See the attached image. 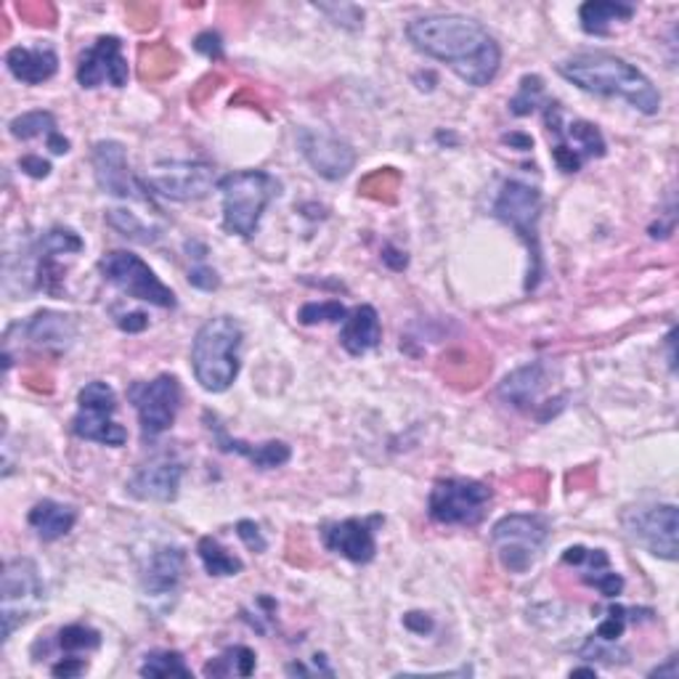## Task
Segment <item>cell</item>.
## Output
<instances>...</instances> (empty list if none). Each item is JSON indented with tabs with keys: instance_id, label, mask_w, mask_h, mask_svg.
Returning <instances> with one entry per match:
<instances>
[{
	"instance_id": "21",
	"label": "cell",
	"mask_w": 679,
	"mask_h": 679,
	"mask_svg": "<svg viewBox=\"0 0 679 679\" xmlns=\"http://www.w3.org/2000/svg\"><path fill=\"white\" fill-rule=\"evenodd\" d=\"M6 67L19 83L24 85H40L45 80H51L59 70V57L57 51L49 45H36V49H27V45H17L6 53Z\"/></svg>"
},
{
	"instance_id": "2",
	"label": "cell",
	"mask_w": 679,
	"mask_h": 679,
	"mask_svg": "<svg viewBox=\"0 0 679 679\" xmlns=\"http://www.w3.org/2000/svg\"><path fill=\"white\" fill-rule=\"evenodd\" d=\"M560 78L574 83L581 91L602 99H624L642 114H658L661 110V93L645 74L629 64L627 59L614 53H576L558 64Z\"/></svg>"
},
{
	"instance_id": "47",
	"label": "cell",
	"mask_w": 679,
	"mask_h": 679,
	"mask_svg": "<svg viewBox=\"0 0 679 679\" xmlns=\"http://www.w3.org/2000/svg\"><path fill=\"white\" fill-rule=\"evenodd\" d=\"M383 261L388 263V266H391L393 271H404V268H406V263H409V261H406V253H401V250L391 247V244L383 250Z\"/></svg>"
},
{
	"instance_id": "36",
	"label": "cell",
	"mask_w": 679,
	"mask_h": 679,
	"mask_svg": "<svg viewBox=\"0 0 679 679\" xmlns=\"http://www.w3.org/2000/svg\"><path fill=\"white\" fill-rule=\"evenodd\" d=\"M348 316L345 305L340 301H324V303H305L301 311H297V322L311 327V324L318 322H343Z\"/></svg>"
},
{
	"instance_id": "9",
	"label": "cell",
	"mask_w": 679,
	"mask_h": 679,
	"mask_svg": "<svg viewBox=\"0 0 679 679\" xmlns=\"http://www.w3.org/2000/svg\"><path fill=\"white\" fill-rule=\"evenodd\" d=\"M99 268L104 280L114 284L122 295L158 305V308H175V292L162 284L160 276L139 255L128 253V250H112L101 257Z\"/></svg>"
},
{
	"instance_id": "24",
	"label": "cell",
	"mask_w": 679,
	"mask_h": 679,
	"mask_svg": "<svg viewBox=\"0 0 679 679\" xmlns=\"http://www.w3.org/2000/svg\"><path fill=\"white\" fill-rule=\"evenodd\" d=\"M213 427V425H210ZM215 444H219L221 452H234L240 454V457H244L250 462V465L257 467V470H274V467H282L287 465L290 457H292V449L287 444H282V440H268V444H247V440H240V438H231L223 427L215 425Z\"/></svg>"
},
{
	"instance_id": "25",
	"label": "cell",
	"mask_w": 679,
	"mask_h": 679,
	"mask_svg": "<svg viewBox=\"0 0 679 679\" xmlns=\"http://www.w3.org/2000/svg\"><path fill=\"white\" fill-rule=\"evenodd\" d=\"M27 337L32 345L43 351H67L74 340V324L70 316L53 314V311H40L24 324Z\"/></svg>"
},
{
	"instance_id": "49",
	"label": "cell",
	"mask_w": 679,
	"mask_h": 679,
	"mask_svg": "<svg viewBox=\"0 0 679 679\" xmlns=\"http://www.w3.org/2000/svg\"><path fill=\"white\" fill-rule=\"evenodd\" d=\"M650 677H669V679H677V656H669L663 667H656L653 671H650Z\"/></svg>"
},
{
	"instance_id": "15",
	"label": "cell",
	"mask_w": 679,
	"mask_h": 679,
	"mask_svg": "<svg viewBox=\"0 0 679 679\" xmlns=\"http://www.w3.org/2000/svg\"><path fill=\"white\" fill-rule=\"evenodd\" d=\"M297 144H301L305 162L327 181L345 179L353 165H356V149L332 131L301 128V131H297Z\"/></svg>"
},
{
	"instance_id": "46",
	"label": "cell",
	"mask_w": 679,
	"mask_h": 679,
	"mask_svg": "<svg viewBox=\"0 0 679 679\" xmlns=\"http://www.w3.org/2000/svg\"><path fill=\"white\" fill-rule=\"evenodd\" d=\"M404 627L409 631H417V635H427V631H433V619L427 614H406L404 616Z\"/></svg>"
},
{
	"instance_id": "45",
	"label": "cell",
	"mask_w": 679,
	"mask_h": 679,
	"mask_svg": "<svg viewBox=\"0 0 679 679\" xmlns=\"http://www.w3.org/2000/svg\"><path fill=\"white\" fill-rule=\"evenodd\" d=\"M118 327L122 332H131V335H135V332H144L149 327V316L146 314H128V316H120L118 318Z\"/></svg>"
},
{
	"instance_id": "16",
	"label": "cell",
	"mask_w": 679,
	"mask_h": 679,
	"mask_svg": "<svg viewBox=\"0 0 679 679\" xmlns=\"http://www.w3.org/2000/svg\"><path fill=\"white\" fill-rule=\"evenodd\" d=\"M93 173H97V183L104 194L120 196V200H139L149 202L146 183L139 181L131 173L128 165V152L120 141H99L93 144L91 152Z\"/></svg>"
},
{
	"instance_id": "8",
	"label": "cell",
	"mask_w": 679,
	"mask_h": 679,
	"mask_svg": "<svg viewBox=\"0 0 679 679\" xmlns=\"http://www.w3.org/2000/svg\"><path fill=\"white\" fill-rule=\"evenodd\" d=\"M491 486L473 478H444L433 486L427 513L440 526H478L491 505Z\"/></svg>"
},
{
	"instance_id": "1",
	"label": "cell",
	"mask_w": 679,
	"mask_h": 679,
	"mask_svg": "<svg viewBox=\"0 0 679 679\" xmlns=\"http://www.w3.org/2000/svg\"><path fill=\"white\" fill-rule=\"evenodd\" d=\"M409 43L425 57L444 61L467 85L494 83L501 67V49L491 32L465 13H427L406 27Z\"/></svg>"
},
{
	"instance_id": "22",
	"label": "cell",
	"mask_w": 679,
	"mask_h": 679,
	"mask_svg": "<svg viewBox=\"0 0 679 679\" xmlns=\"http://www.w3.org/2000/svg\"><path fill=\"white\" fill-rule=\"evenodd\" d=\"M379 340H383V324H379L377 311L372 308V305H356V308L343 318L340 345H343L351 356H364V353L375 351Z\"/></svg>"
},
{
	"instance_id": "27",
	"label": "cell",
	"mask_w": 679,
	"mask_h": 679,
	"mask_svg": "<svg viewBox=\"0 0 679 679\" xmlns=\"http://www.w3.org/2000/svg\"><path fill=\"white\" fill-rule=\"evenodd\" d=\"M631 17H635V6L619 3V0H589L579 9L581 30L597 38H606L614 24L629 22Z\"/></svg>"
},
{
	"instance_id": "11",
	"label": "cell",
	"mask_w": 679,
	"mask_h": 679,
	"mask_svg": "<svg viewBox=\"0 0 679 679\" xmlns=\"http://www.w3.org/2000/svg\"><path fill=\"white\" fill-rule=\"evenodd\" d=\"M545 122L549 133L558 135V146L553 149V160L563 173H579L587 160L606 158L608 146L602 139L600 128L587 120H570L563 125V110L560 104H547Z\"/></svg>"
},
{
	"instance_id": "37",
	"label": "cell",
	"mask_w": 679,
	"mask_h": 679,
	"mask_svg": "<svg viewBox=\"0 0 679 679\" xmlns=\"http://www.w3.org/2000/svg\"><path fill=\"white\" fill-rule=\"evenodd\" d=\"M584 581H587L589 587H595L602 597H608V600H614V597H619L624 592V579L616 574V570H610V566L587 570V574H584Z\"/></svg>"
},
{
	"instance_id": "7",
	"label": "cell",
	"mask_w": 679,
	"mask_h": 679,
	"mask_svg": "<svg viewBox=\"0 0 679 679\" xmlns=\"http://www.w3.org/2000/svg\"><path fill=\"white\" fill-rule=\"evenodd\" d=\"M549 539L547 520L539 515H507L491 531V547L501 568L509 574H526L539 560Z\"/></svg>"
},
{
	"instance_id": "29",
	"label": "cell",
	"mask_w": 679,
	"mask_h": 679,
	"mask_svg": "<svg viewBox=\"0 0 679 679\" xmlns=\"http://www.w3.org/2000/svg\"><path fill=\"white\" fill-rule=\"evenodd\" d=\"M255 667H257V661H255L253 650L244 648V645H236V648H229L226 653L213 658V661L202 669V675L205 677H231V675L253 677Z\"/></svg>"
},
{
	"instance_id": "32",
	"label": "cell",
	"mask_w": 679,
	"mask_h": 679,
	"mask_svg": "<svg viewBox=\"0 0 679 679\" xmlns=\"http://www.w3.org/2000/svg\"><path fill=\"white\" fill-rule=\"evenodd\" d=\"M107 223L118 231V234L125 236V240L139 242V244H154L160 240V229L146 226L144 221L135 219L133 213L128 210H107Z\"/></svg>"
},
{
	"instance_id": "12",
	"label": "cell",
	"mask_w": 679,
	"mask_h": 679,
	"mask_svg": "<svg viewBox=\"0 0 679 679\" xmlns=\"http://www.w3.org/2000/svg\"><path fill=\"white\" fill-rule=\"evenodd\" d=\"M621 526L631 541L661 560H677L679 513L675 505H640L621 515Z\"/></svg>"
},
{
	"instance_id": "10",
	"label": "cell",
	"mask_w": 679,
	"mask_h": 679,
	"mask_svg": "<svg viewBox=\"0 0 679 679\" xmlns=\"http://www.w3.org/2000/svg\"><path fill=\"white\" fill-rule=\"evenodd\" d=\"M114 412H118V396H114L112 385L93 379L78 393V414L72 419V433L101 446H122L128 440V430L114 423Z\"/></svg>"
},
{
	"instance_id": "34",
	"label": "cell",
	"mask_w": 679,
	"mask_h": 679,
	"mask_svg": "<svg viewBox=\"0 0 679 679\" xmlns=\"http://www.w3.org/2000/svg\"><path fill=\"white\" fill-rule=\"evenodd\" d=\"M59 648L67 653H80V650H99L101 635L97 629L85 627V624H70V627L59 629Z\"/></svg>"
},
{
	"instance_id": "20",
	"label": "cell",
	"mask_w": 679,
	"mask_h": 679,
	"mask_svg": "<svg viewBox=\"0 0 679 679\" xmlns=\"http://www.w3.org/2000/svg\"><path fill=\"white\" fill-rule=\"evenodd\" d=\"M183 566H186V553L181 547H162L152 555L141 576L144 592L149 597H168L179 589Z\"/></svg>"
},
{
	"instance_id": "17",
	"label": "cell",
	"mask_w": 679,
	"mask_h": 679,
	"mask_svg": "<svg viewBox=\"0 0 679 679\" xmlns=\"http://www.w3.org/2000/svg\"><path fill=\"white\" fill-rule=\"evenodd\" d=\"M78 83L93 91V88L112 85L122 88L128 83V59L122 57V40L114 36L99 38L97 43L80 57Z\"/></svg>"
},
{
	"instance_id": "4",
	"label": "cell",
	"mask_w": 679,
	"mask_h": 679,
	"mask_svg": "<svg viewBox=\"0 0 679 679\" xmlns=\"http://www.w3.org/2000/svg\"><path fill=\"white\" fill-rule=\"evenodd\" d=\"M223 194V229L250 240L261 226L263 213L282 192V183L266 170H240L219 181Z\"/></svg>"
},
{
	"instance_id": "42",
	"label": "cell",
	"mask_w": 679,
	"mask_h": 679,
	"mask_svg": "<svg viewBox=\"0 0 679 679\" xmlns=\"http://www.w3.org/2000/svg\"><path fill=\"white\" fill-rule=\"evenodd\" d=\"M189 282H192V287L202 290V292H213L219 290V274H215L213 268L205 266V263H200V266H194L192 271H189Z\"/></svg>"
},
{
	"instance_id": "43",
	"label": "cell",
	"mask_w": 679,
	"mask_h": 679,
	"mask_svg": "<svg viewBox=\"0 0 679 679\" xmlns=\"http://www.w3.org/2000/svg\"><path fill=\"white\" fill-rule=\"evenodd\" d=\"M19 168H22V173L30 175V179H49L51 175V162L43 160L40 154H24L22 160H19Z\"/></svg>"
},
{
	"instance_id": "19",
	"label": "cell",
	"mask_w": 679,
	"mask_h": 679,
	"mask_svg": "<svg viewBox=\"0 0 679 679\" xmlns=\"http://www.w3.org/2000/svg\"><path fill=\"white\" fill-rule=\"evenodd\" d=\"M181 478H183L181 462L160 457L152 459L144 467H139V470L131 475L125 488L133 499L141 501H173L179 497Z\"/></svg>"
},
{
	"instance_id": "28",
	"label": "cell",
	"mask_w": 679,
	"mask_h": 679,
	"mask_svg": "<svg viewBox=\"0 0 679 679\" xmlns=\"http://www.w3.org/2000/svg\"><path fill=\"white\" fill-rule=\"evenodd\" d=\"M196 555H200L202 566L210 576H236L242 574V560L236 558V555H231L226 547L221 545L219 539H213V536H202L200 545H196Z\"/></svg>"
},
{
	"instance_id": "39",
	"label": "cell",
	"mask_w": 679,
	"mask_h": 679,
	"mask_svg": "<svg viewBox=\"0 0 679 679\" xmlns=\"http://www.w3.org/2000/svg\"><path fill=\"white\" fill-rule=\"evenodd\" d=\"M318 11L327 13V17L332 19V22L340 24V27H348V30H358V27L364 24V11L358 9V6H351V3H335V6H316Z\"/></svg>"
},
{
	"instance_id": "13",
	"label": "cell",
	"mask_w": 679,
	"mask_h": 679,
	"mask_svg": "<svg viewBox=\"0 0 679 679\" xmlns=\"http://www.w3.org/2000/svg\"><path fill=\"white\" fill-rule=\"evenodd\" d=\"M128 396L139 412L141 436L158 438L173 427L181 409V385L173 375H160L152 383H135Z\"/></svg>"
},
{
	"instance_id": "51",
	"label": "cell",
	"mask_w": 679,
	"mask_h": 679,
	"mask_svg": "<svg viewBox=\"0 0 679 679\" xmlns=\"http://www.w3.org/2000/svg\"><path fill=\"white\" fill-rule=\"evenodd\" d=\"M597 671L595 669H574L570 671V677H595Z\"/></svg>"
},
{
	"instance_id": "3",
	"label": "cell",
	"mask_w": 679,
	"mask_h": 679,
	"mask_svg": "<svg viewBox=\"0 0 679 679\" xmlns=\"http://www.w3.org/2000/svg\"><path fill=\"white\" fill-rule=\"evenodd\" d=\"M242 324L234 316H215L200 327L192 343V369L207 393H226L240 377Z\"/></svg>"
},
{
	"instance_id": "30",
	"label": "cell",
	"mask_w": 679,
	"mask_h": 679,
	"mask_svg": "<svg viewBox=\"0 0 679 679\" xmlns=\"http://www.w3.org/2000/svg\"><path fill=\"white\" fill-rule=\"evenodd\" d=\"M9 131L13 139H19V141H32V139H40V135L49 141L51 135L59 133L57 118H53L51 112H43V110L24 112V114H19V118H13L9 122Z\"/></svg>"
},
{
	"instance_id": "44",
	"label": "cell",
	"mask_w": 679,
	"mask_h": 679,
	"mask_svg": "<svg viewBox=\"0 0 679 679\" xmlns=\"http://www.w3.org/2000/svg\"><path fill=\"white\" fill-rule=\"evenodd\" d=\"M88 663L83 661V658H64V661H59L57 667L51 669L53 677H64V679H74L80 675H85Z\"/></svg>"
},
{
	"instance_id": "50",
	"label": "cell",
	"mask_w": 679,
	"mask_h": 679,
	"mask_svg": "<svg viewBox=\"0 0 679 679\" xmlns=\"http://www.w3.org/2000/svg\"><path fill=\"white\" fill-rule=\"evenodd\" d=\"M45 144H49V149H51L53 154H67V152H70V141H67L61 133L51 135V139L45 141Z\"/></svg>"
},
{
	"instance_id": "31",
	"label": "cell",
	"mask_w": 679,
	"mask_h": 679,
	"mask_svg": "<svg viewBox=\"0 0 679 679\" xmlns=\"http://www.w3.org/2000/svg\"><path fill=\"white\" fill-rule=\"evenodd\" d=\"M141 677L149 679H168V677H192V669L186 667L179 650H158L149 653L139 669Z\"/></svg>"
},
{
	"instance_id": "5",
	"label": "cell",
	"mask_w": 679,
	"mask_h": 679,
	"mask_svg": "<svg viewBox=\"0 0 679 679\" xmlns=\"http://www.w3.org/2000/svg\"><path fill=\"white\" fill-rule=\"evenodd\" d=\"M494 219L505 223L520 236L526 244L528 257H531V268H528L526 290H536L541 282V236H539V219H541V194L539 189L526 181H505L501 192L494 202Z\"/></svg>"
},
{
	"instance_id": "38",
	"label": "cell",
	"mask_w": 679,
	"mask_h": 679,
	"mask_svg": "<svg viewBox=\"0 0 679 679\" xmlns=\"http://www.w3.org/2000/svg\"><path fill=\"white\" fill-rule=\"evenodd\" d=\"M629 619V608L624 606H614L608 610V619L600 621V627H597L595 637L602 642H619L624 637V629H627Z\"/></svg>"
},
{
	"instance_id": "18",
	"label": "cell",
	"mask_w": 679,
	"mask_h": 679,
	"mask_svg": "<svg viewBox=\"0 0 679 679\" xmlns=\"http://www.w3.org/2000/svg\"><path fill=\"white\" fill-rule=\"evenodd\" d=\"M375 523H379V518H372V520L348 518V520L332 523V526H327L322 531L324 547H327L330 553L340 555V558L358 563V566L372 563L377 553Z\"/></svg>"
},
{
	"instance_id": "6",
	"label": "cell",
	"mask_w": 679,
	"mask_h": 679,
	"mask_svg": "<svg viewBox=\"0 0 679 679\" xmlns=\"http://www.w3.org/2000/svg\"><path fill=\"white\" fill-rule=\"evenodd\" d=\"M45 584L43 576L30 558H13L3 566L0 576V619H3V642L19 627H24L32 616L43 608Z\"/></svg>"
},
{
	"instance_id": "48",
	"label": "cell",
	"mask_w": 679,
	"mask_h": 679,
	"mask_svg": "<svg viewBox=\"0 0 679 679\" xmlns=\"http://www.w3.org/2000/svg\"><path fill=\"white\" fill-rule=\"evenodd\" d=\"M501 141H505V144H509V146L520 149V152H526V149L534 146V139H531V135H526V133H509Z\"/></svg>"
},
{
	"instance_id": "26",
	"label": "cell",
	"mask_w": 679,
	"mask_h": 679,
	"mask_svg": "<svg viewBox=\"0 0 679 679\" xmlns=\"http://www.w3.org/2000/svg\"><path fill=\"white\" fill-rule=\"evenodd\" d=\"M27 520H30V526L36 528L38 539L57 541L74 528V523H78V509L72 505H61V501L43 499L30 509Z\"/></svg>"
},
{
	"instance_id": "33",
	"label": "cell",
	"mask_w": 679,
	"mask_h": 679,
	"mask_svg": "<svg viewBox=\"0 0 679 679\" xmlns=\"http://www.w3.org/2000/svg\"><path fill=\"white\" fill-rule=\"evenodd\" d=\"M541 99H545V80H541L539 74H526V78L520 80L518 93L509 99V112H513L515 118H528V114L536 112V107L541 104Z\"/></svg>"
},
{
	"instance_id": "14",
	"label": "cell",
	"mask_w": 679,
	"mask_h": 679,
	"mask_svg": "<svg viewBox=\"0 0 679 679\" xmlns=\"http://www.w3.org/2000/svg\"><path fill=\"white\" fill-rule=\"evenodd\" d=\"M146 186L154 194L173 202H196L205 200L215 186V170L200 160H175L160 162L149 175Z\"/></svg>"
},
{
	"instance_id": "41",
	"label": "cell",
	"mask_w": 679,
	"mask_h": 679,
	"mask_svg": "<svg viewBox=\"0 0 679 679\" xmlns=\"http://www.w3.org/2000/svg\"><path fill=\"white\" fill-rule=\"evenodd\" d=\"M194 49L200 53H205V57L213 59V61L223 59V40H221L219 32H213V30H205L202 36H196Z\"/></svg>"
},
{
	"instance_id": "23",
	"label": "cell",
	"mask_w": 679,
	"mask_h": 679,
	"mask_svg": "<svg viewBox=\"0 0 679 679\" xmlns=\"http://www.w3.org/2000/svg\"><path fill=\"white\" fill-rule=\"evenodd\" d=\"M547 388V369L545 364L534 362L515 369L513 375H507L499 385V398L505 404L515 406V409H531L539 401L541 391Z\"/></svg>"
},
{
	"instance_id": "40",
	"label": "cell",
	"mask_w": 679,
	"mask_h": 679,
	"mask_svg": "<svg viewBox=\"0 0 679 679\" xmlns=\"http://www.w3.org/2000/svg\"><path fill=\"white\" fill-rule=\"evenodd\" d=\"M236 536H240V539L244 541V547L253 549V553H257V555L266 553V549H268L266 536H263L261 526H257L255 520H240V523H236Z\"/></svg>"
},
{
	"instance_id": "35",
	"label": "cell",
	"mask_w": 679,
	"mask_h": 679,
	"mask_svg": "<svg viewBox=\"0 0 679 679\" xmlns=\"http://www.w3.org/2000/svg\"><path fill=\"white\" fill-rule=\"evenodd\" d=\"M83 247H85L83 240H80L72 229H51V231H45L43 240H40V250H43V255H53V257L80 253Z\"/></svg>"
}]
</instances>
